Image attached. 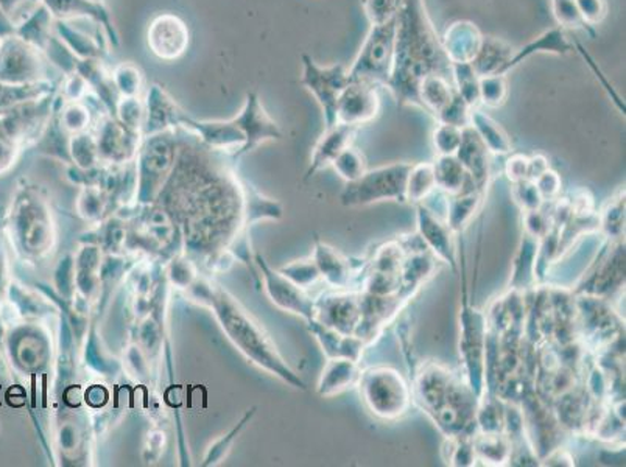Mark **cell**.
<instances>
[{"instance_id": "obj_1", "label": "cell", "mask_w": 626, "mask_h": 467, "mask_svg": "<svg viewBox=\"0 0 626 467\" xmlns=\"http://www.w3.org/2000/svg\"><path fill=\"white\" fill-rule=\"evenodd\" d=\"M430 75H441L454 82L451 60L441 46L425 0H401L396 14L393 72L386 85L397 108L422 110L419 86Z\"/></svg>"}, {"instance_id": "obj_2", "label": "cell", "mask_w": 626, "mask_h": 467, "mask_svg": "<svg viewBox=\"0 0 626 467\" xmlns=\"http://www.w3.org/2000/svg\"><path fill=\"white\" fill-rule=\"evenodd\" d=\"M211 306L216 309L224 331L228 332L235 346L241 347L246 357L251 358L260 368L284 380L289 385L306 390V383L282 360L269 336L263 334L258 324L253 323L251 318H248L245 310H242L233 298H230L226 293L219 292L217 295H211Z\"/></svg>"}, {"instance_id": "obj_3", "label": "cell", "mask_w": 626, "mask_h": 467, "mask_svg": "<svg viewBox=\"0 0 626 467\" xmlns=\"http://www.w3.org/2000/svg\"><path fill=\"white\" fill-rule=\"evenodd\" d=\"M360 396L369 411L383 421L403 418L412 404V390L396 369L378 367L361 372Z\"/></svg>"}, {"instance_id": "obj_4", "label": "cell", "mask_w": 626, "mask_h": 467, "mask_svg": "<svg viewBox=\"0 0 626 467\" xmlns=\"http://www.w3.org/2000/svg\"><path fill=\"white\" fill-rule=\"evenodd\" d=\"M396 46V17L389 23L371 25L364 45L351 67L349 82H364L376 88H386L392 77Z\"/></svg>"}, {"instance_id": "obj_5", "label": "cell", "mask_w": 626, "mask_h": 467, "mask_svg": "<svg viewBox=\"0 0 626 467\" xmlns=\"http://www.w3.org/2000/svg\"><path fill=\"white\" fill-rule=\"evenodd\" d=\"M412 165H414L412 162H393L382 168L367 170L354 183H346L340 200L347 208L371 206L382 201L405 205V186Z\"/></svg>"}, {"instance_id": "obj_6", "label": "cell", "mask_w": 626, "mask_h": 467, "mask_svg": "<svg viewBox=\"0 0 626 467\" xmlns=\"http://www.w3.org/2000/svg\"><path fill=\"white\" fill-rule=\"evenodd\" d=\"M47 79L50 77L46 52L17 35L0 39V85H35Z\"/></svg>"}, {"instance_id": "obj_7", "label": "cell", "mask_w": 626, "mask_h": 467, "mask_svg": "<svg viewBox=\"0 0 626 467\" xmlns=\"http://www.w3.org/2000/svg\"><path fill=\"white\" fill-rule=\"evenodd\" d=\"M459 354L466 365V374L470 389L481 397L484 391V369H487L488 339L487 320L476 307L465 300L459 317Z\"/></svg>"}, {"instance_id": "obj_8", "label": "cell", "mask_w": 626, "mask_h": 467, "mask_svg": "<svg viewBox=\"0 0 626 467\" xmlns=\"http://www.w3.org/2000/svg\"><path fill=\"white\" fill-rule=\"evenodd\" d=\"M303 72L299 83L309 90L323 111L326 128L336 123V105L340 96L349 85L345 64L320 66L309 53L302 56Z\"/></svg>"}, {"instance_id": "obj_9", "label": "cell", "mask_w": 626, "mask_h": 467, "mask_svg": "<svg viewBox=\"0 0 626 467\" xmlns=\"http://www.w3.org/2000/svg\"><path fill=\"white\" fill-rule=\"evenodd\" d=\"M147 47L158 60L172 63L186 56L191 46V30L186 21L175 13H161L147 27Z\"/></svg>"}, {"instance_id": "obj_10", "label": "cell", "mask_w": 626, "mask_h": 467, "mask_svg": "<svg viewBox=\"0 0 626 467\" xmlns=\"http://www.w3.org/2000/svg\"><path fill=\"white\" fill-rule=\"evenodd\" d=\"M231 121L245 136V144L242 145L241 150L235 151V158H241L270 140L282 139L280 125L270 118L259 94L255 90L246 94L244 107Z\"/></svg>"}, {"instance_id": "obj_11", "label": "cell", "mask_w": 626, "mask_h": 467, "mask_svg": "<svg viewBox=\"0 0 626 467\" xmlns=\"http://www.w3.org/2000/svg\"><path fill=\"white\" fill-rule=\"evenodd\" d=\"M96 137L100 161L111 164H125L135 159L144 140L143 133L133 132L111 114L101 115L97 121Z\"/></svg>"}, {"instance_id": "obj_12", "label": "cell", "mask_w": 626, "mask_h": 467, "mask_svg": "<svg viewBox=\"0 0 626 467\" xmlns=\"http://www.w3.org/2000/svg\"><path fill=\"white\" fill-rule=\"evenodd\" d=\"M39 2L45 3L56 20L93 21L107 36L112 50L121 47V35H119L118 27H115L114 20H112L111 10L108 9L107 3L96 2V0H39Z\"/></svg>"}, {"instance_id": "obj_13", "label": "cell", "mask_w": 626, "mask_h": 467, "mask_svg": "<svg viewBox=\"0 0 626 467\" xmlns=\"http://www.w3.org/2000/svg\"><path fill=\"white\" fill-rule=\"evenodd\" d=\"M379 88L364 82H349L336 105V123L349 126L368 125L381 111Z\"/></svg>"}, {"instance_id": "obj_14", "label": "cell", "mask_w": 626, "mask_h": 467, "mask_svg": "<svg viewBox=\"0 0 626 467\" xmlns=\"http://www.w3.org/2000/svg\"><path fill=\"white\" fill-rule=\"evenodd\" d=\"M416 220H418V234L421 235L427 249L438 260L457 271L458 253L455 234L447 226L446 220H441L432 209L427 208L425 202L416 205Z\"/></svg>"}, {"instance_id": "obj_15", "label": "cell", "mask_w": 626, "mask_h": 467, "mask_svg": "<svg viewBox=\"0 0 626 467\" xmlns=\"http://www.w3.org/2000/svg\"><path fill=\"white\" fill-rule=\"evenodd\" d=\"M258 263L266 279V290L270 299L280 309L299 315L307 321L315 318V303L306 290L298 287L291 279L285 278L281 271H273L267 266L266 260L258 256Z\"/></svg>"}, {"instance_id": "obj_16", "label": "cell", "mask_w": 626, "mask_h": 467, "mask_svg": "<svg viewBox=\"0 0 626 467\" xmlns=\"http://www.w3.org/2000/svg\"><path fill=\"white\" fill-rule=\"evenodd\" d=\"M360 317V296L354 293H335L315 303L314 320L342 334L356 335Z\"/></svg>"}, {"instance_id": "obj_17", "label": "cell", "mask_w": 626, "mask_h": 467, "mask_svg": "<svg viewBox=\"0 0 626 467\" xmlns=\"http://www.w3.org/2000/svg\"><path fill=\"white\" fill-rule=\"evenodd\" d=\"M146 122H144L143 136L164 132H175L181 128V121L186 114L175 99L158 83H154L146 96Z\"/></svg>"}, {"instance_id": "obj_18", "label": "cell", "mask_w": 626, "mask_h": 467, "mask_svg": "<svg viewBox=\"0 0 626 467\" xmlns=\"http://www.w3.org/2000/svg\"><path fill=\"white\" fill-rule=\"evenodd\" d=\"M457 380L454 372L441 365L429 364L422 367L415 383V397L422 410L432 415L446 400Z\"/></svg>"}, {"instance_id": "obj_19", "label": "cell", "mask_w": 626, "mask_h": 467, "mask_svg": "<svg viewBox=\"0 0 626 467\" xmlns=\"http://www.w3.org/2000/svg\"><path fill=\"white\" fill-rule=\"evenodd\" d=\"M181 128L198 137L205 147L211 150H241L245 144V136L233 121H197L189 114L183 115Z\"/></svg>"}, {"instance_id": "obj_20", "label": "cell", "mask_w": 626, "mask_h": 467, "mask_svg": "<svg viewBox=\"0 0 626 467\" xmlns=\"http://www.w3.org/2000/svg\"><path fill=\"white\" fill-rule=\"evenodd\" d=\"M455 156L474 184L484 191L491 179V153L472 126L463 130L462 144Z\"/></svg>"}, {"instance_id": "obj_21", "label": "cell", "mask_w": 626, "mask_h": 467, "mask_svg": "<svg viewBox=\"0 0 626 467\" xmlns=\"http://www.w3.org/2000/svg\"><path fill=\"white\" fill-rule=\"evenodd\" d=\"M356 126L345 125V123H335V125L326 128L323 136H321L320 140L315 145L306 179H312L315 173L321 172V170L332 165L336 156L353 145L354 139H356Z\"/></svg>"}, {"instance_id": "obj_22", "label": "cell", "mask_w": 626, "mask_h": 467, "mask_svg": "<svg viewBox=\"0 0 626 467\" xmlns=\"http://www.w3.org/2000/svg\"><path fill=\"white\" fill-rule=\"evenodd\" d=\"M483 35L470 21H455L446 28L441 46L452 64L470 63L479 52Z\"/></svg>"}, {"instance_id": "obj_23", "label": "cell", "mask_w": 626, "mask_h": 467, "mask_svg": "<svg viewBox=\"0 0 626 467\" xmlns=\"http://www.w3.org/2000/svg\"><path fill=\"white\" fill-rule=\"evenodd\" d=\"M575 50H577V47H575V42L570 41L567 30H564L560 25H555V27L545 30L544 34L531 39L526 46L517 49L508 63V67H506V72L513 71V69L533 56L566 57L574 53Z\"/></svg>"}, {"instance_id": "obj_24", "label": "cell", "mask_w": 626, "mask_h": 467, "mask_svg": "<svg viewBox=\"0 0 626 467\" xmlns=\"http://www.w3.org/2000/svg\"><path fill=\"white\" fill-rule=\"evenodd\" d=\"M53 35L78 60H103L111 50L107 42L78 30L71 21L56 20Z\"/></svg>"}, {"instance_id": "obj_25", "label": "cell", "mask_w": 626, "mask_h": 467, "mask_svg": "<svg viewBox=\"0 0 626 467\" xmlns=\"http://www.w3.org/2000/svg\"><path fill=\"white\" fill-rule=\"evenodd\" d=\"M516 49L502 38L495 36H483V41L477 56L470 61L474 72L480 78L490 77V75L508 74L510 61L515 56Z\"/></svg>"}, {"instance_id": "obj_26", "label": "cell", "mask_w": 626, "mask_h": 467, "mask_svg": "<svg viewBox=\"0 0 626 467\" xmlns=\"http://www.w3.org/2000/svg\"><path fill=\"white\" fill-rule=\"evenodd\" d=\"M360 376L358 361L342 357L329 358L318 380V393L323 397L336 396L357 385Z\"/></svg>"}, {"instance_id": "obj_27", "label": "cell", "mask_w": 626, "mask_h": 467, "mask_svg": "<svg viewBox=\"0 0 626 467\" xmlns=\"http://www.w3.org/2000/svg\"><path fill=\"white\" fill-rule=\"evenodd\" d=\"M310 332L317 336L323 353L328 358H351V360H360L364 347L367 345L365 340L358 339L357 335H346L336 332L328 325L318 323L317 320L309 321Z\"/></svg>"}, {"instance_id": "obj_28", "label": "cell", "mask_w": 626, "mask_h": 467, "mask_svg": "<svg viewBox=\"0 0 626 467\" xmlns=\"http://www.w3.org/2000/svg\"><path fill=\"white\" fill-rule=\"evenodd\" d=\"M315 263L320 270L321 278L334 288H346L353 276V263L347 257L340 255L332 246L317 241L315 244Z\"/></svg>"}, {"instance_id": "obj_29", "label": "cell", "mask_w": 626, "mask_h": 467, "mask_svg": "<svg viewBox=\"0 0 626 467\" xmlns=\"http://www.w3.org/2000/svg\"><path fill=\"white\" fill-rule=\"evenodd\" d=\"M432 165L437 189L443 191L444 194L457 195L462 192L480 191L469 179L457 156H437Z\"/></svg>"}, {"instance_id": "obj_30", "label": "cell", "mask_w": 626, "mask_h": 467, "mask_svg": "<svg viewBox=\"0 0 626 467\" xmlns=\"http://www.w3.org/2000/svg\"><path fill=\"white\" fill-rule=\"evenodd\" d=\"M53 23H56L53 14L45 3L39 2L21 23H17L14 35L46 52L53 38Z\"/></svg>"}, {"instance_id": "obj_31", "label": "cell", "mask_w": 626, "mask_h": 467, "mask_svg": "<svg viewBox=\"0 0 626 467\" xmlns=\"http://www.w3.org/2000/svg\"><path fill=\"white\" fill-rule=\"evenodd\" d=\"M483 198V191L462 192L457 195H447L446 223L454 234L463 233L470 220L479 211Z\"/></svg>"}, {"instance_id": "obj_32", "label": "cell", "mask_w": 626, "mask_h": 467, "mask_svg": "<svg viewBox=\"0 0 626 467\" xmlns=\"http://www.w3.org/2000/svg\"><path fill=\"white\" fill-rule=\"evenodd\" d=\"M470 126L479 134L491 155H508L513 150L512 139L505 130L479 108L470 112Z\"/></svg>"}, {"instance_id": "obj_33", "label": "cell", "mask_w": 626, "mask_h": 467, "mask_svg": "<svg viewBox=\"0 0 626 467\" xmlns=\"http://www.w3.org/2000/svg\"><path fill=\"white\" fill-rule=\"evenodd\" d=\"M57 90L58 85L52 79L35 83V85H0V115L12 111L20 105L27 103V101L42 99V97L57 93Z\"/></svg>"}, {"instance_id": "obj_34", "label": "cell", "mask_w": 626, "mask_h": 467, "mask_svg": "<svg viewBox=\"0 0 626 467\" xmlns=\"http://www.w3.org/2000/svg\"><path fill=\"white\" fill-rule=\"evenodd\" d=\"M455 94L454 82L441 77V75H430L422 79L419 86V99H421L422 111L435 115L443 110Z\"/></svg>"}, {"instance_id": "obj_35", "label": "cell", "mask_w": 626, "mask_h": 467, "mask_svg": "<svg viewBox=\"0 0 626 467\" xmlns=\"http://www.w3.org/2000/svg\"><path fill=\"white\" fill-rule=\"evenodd\" d=\"M437 191L435 175L432 162H421L412 165L408 172L407 186H405V202L407 205H421Z\"/></svg>"}, {"instance_id": "obj_36", "label": "cell", "mask_w": 626, "mask_h": 467, "mask_svg": "<svg viewBox=\"0 0 626 467\" xmlns=\"http://www.w3.org/2000/svg\"><path fill=\"white\" fill-rule=\"evenodd\" d=\"M112 83L121 97H140L146 88V75L133 61H122L111 71Z\"/></svg>"}, {"instance_id": "obj_37", "label": "cell", "mask_w": 626, "mask_h": 467, "mask_svg": "<svg viewBox=\"0 0 626 467\" xmlns=\"http://www.w3.org/2000/svg\"><path fill=\"white\" fill-rule=\"evenodd\" d=\"M474 451L480 458L492 462L494 465L508 462L512 458V445L502 433H481L472 437Z\"/></svg>"}, {"instance_id": "obj_38", "label": "cell", "mask_w": 626, "mask_h": 467, "mask_svg": "<svg viewBox=\"0 0 626 467\" xmlns=\"http://www.w3.org/2000/svg\"><path fill=\"white\" fill-rule=\"evenodd\" d=\"M455 90L472 110L480 107V77L470 63L452 64Z\"/></svg>"}, {"instance_id": "obj_39", "label": "cell", "mask_w": 626, "mask_h": 467, "mask_svg": "<svg viewBox=\"0 0 626 467\" xmlns=\"http://www.w3.org/2000/svg\"><path fill=\"white\" fill-rule=\"evenodd\" d=\"M69 155L78 168H94L100 161L96 134L90 133L89 130L88 132L72 134L71 140H69Z\"/></svg>"}, {"instance_id": "obj_40", "label": "cell", "mask_w": 626, "mask_h": 467, "mask_svg": "<svg viewBox=\"0 0 626 467\" xmlns=\"http://www.w3.org/2000/svg\"><path fill=\"white\" fill-rule=\"evenodd\" d=\"M550 5H552L553 17H555L556 24L563 27L567 32L581 30L589 36H596L593 28L589 27L582 21L580 12H578L577 3L575 0H550Z\"/></svg>"}, {"instance_id": "obj_41", "label": "cell", "mask_w": 626, "mask_h": 467, "mask_svg": "<svg viewBox=\"0 0 626 467\" xmlns=\"http://www.w3.org/2000/svg\"><path fill=\"white\" fill-rule=\"evenodd\" d=\"M332 168L339 173L340 179L345 180L346 183H354L367 172V158L360 150L351 145L336 156L335 161L332 162Z\"/></svg>"}, {"instance_id": "obj_42", "label": "cell", "mask_w": 626, "mask_h": 467, "mask_svg": "<svg viewBox=\"0 0 626 467\" xmlns=\"http://www.w3.org/2000/svg\"><path fill=\"white\" fill-rule=\"evenodd\" d=\"M146 114V101L140 97H121L115 105L114 118L133 132L143 133Z\"/></svg>"}, {"instance_id": "obj_43", "label": "cell", "mask_w": 626, "mask_h": 467, "mask_svg": "<svg viewBox=\"0 0 626 467\" xmlns=\"http://www.w3.org/2000/svg\"><path fill=\"white\" fill-rule=\"evenodd\" d=\"M506 99H508L506 75L498 74L480 78V105L495 110V108L504 107Z\"/></svg>"}, {"instance_id": "obj_44", "label": "cell", "mask_w": 626, "mask_h": 467, "mask_svg": "<svg viewBox=\"0 0 626 467\" xmlns=\"http://www.w3.org/2000/svg\"><path fill=\"white\" fill-rule=\"evenodd\" d=\"M465 130V128H463ZM463 130L458 126L438 122L433 130L432 143L438 156H454L462 144Z\"/></svg>"}, {"instance_id": "obj_45", "label": "cell", "mask_w": 626, "mask_h": 467, "mask_svg": "<svg viewBox=\"0 0 626 467\" xmlns=\"http://www.w3.org/2000/svg\"><path fill=\"white\" fill-rule=\"evenodd\" d=\"M470 112L472 108L462 99V96L455 90L454 97L451 101L437 114V121L440 123H447V125L458 126V128H466L470 126Z\"/></svg>"}, {"instance_id": "obj_46", "label": "cell", "mask_w": 626, "mask_h": 467, "mask_svg": "<svg viewBox=\"0 0 626 467\" xmlns=\"http://www.w3.org/2000/svg\"><path fill=\"white\" fill-rule=\"evenodd\" d=\"M281 273L304 290L312 287L321 278L314 259L296 260L291 266L282 268Z\"/></svg>"}, {"instance_id": "obj_47", "label": "cell", "mask_w": 626, "mask_h": 467, "mask_svg": "<svg viewBox=\"0 0 626 467\" xmlns=\"http://www.w3.org/2000/svg\"><path fill=\"white\" fill-rule=\"evenodd\" d=\"M600 224L607 235L618 237L622 234L625 228V191L621 192L604 209Z\"/></svg>"}, {"instance_id": "obj_48", "label": "cell", "mask_w": 626, "mask_h": 467, "mask_svg": "<svg viewBox=\"0 0 626 467\" xmlns=\"http://www.w3.org/2000/svg\"><path fill=\"white\" fill-rule=\"evenodd\" d=\"M400 5L401 0H361L365 16L371 25L389 23L396 17Z\"/></svg>"}, {"instance_id": "obj_49", "label": "cell", "mask_w": 626, "mask_h": 467, "mask_svg": "<svg viewBox=\"0 0 626 467\" xmlns=\"http://www.w3.org/2000/svg\"><path fill=\"white\" fill-rule=\"evenodd\" d=\"M253 413H255V410L246 413L245 418L237 423V427H234V429L231 430L226 437H223L222 440L217 441V443L213 444L211 448H209L208 456H206L205 463H202V465H219V463H222L223 458H226V455L230 454L231 447H233L235 438H237L238 433L245 429L246 422L251 419Z\"/></svg>"}, {"instance_id": "obj_50", "label": "cell", "mask_w": 626, "mask_h": 467, "mask_svg": "<svg viewBox=\"0 0 626 467\" xmlns=\"http://www.w3.org/2000/svg\"><path fill=\"white\" fill-rule=\"evenodd\" d=\"M89 90L88 79L83 77L77 71L63 75V79L58 83V94L64 101L83 100L88 96Z\"/></svg>"}, {"instance_id": "obj_51", "label": "cell", "mask_w": 626, "mask_h": 467, "mask_svg": "<svg viewBox=\"0 0 626 467\" xmlns=\"http://www.w3.org/2000/svg\"><path fill=\"white\" fill-rule=\"evenodd\" d=\"M513 195H515V200L524 211H535V209L541 208L542 197L539 194L537 184L535 181L524 180L519 183H515V189H513Z\"/></svg>"}, {"instance_id": "obj_52", "label": "cell", "mask_w": 626, "mask_h": 467, "mask_svg": "<svg viewBox=\"0 0 626 467\" xmlns=\"http://www.w3.org/2000/svg\"><path fill=\"white\" fill-rule=\"evenodd\" d=\"M575 3H577L582 21L591 28L602 24L604 17L607 16L606 0H575Z\"/></svg>"}, {"instance_id": "obj_53", "label": "cell", "mask_w": 626, "mask_h": 467, "mask_svg": "<svg viewBox=\"0 0 626 467\" xmlns=\"http://www.w3.org/2000/svg\"><path fill=\"white\" fill-rule=\"evenodd\" d=\"M20 140L10 132L9 126L0 119V169L7 168L12 164L16 158L17 148H20Z\"/></svg>"}, {"instance_id": "obj_54", "label": "cell", "mask_w": 626, "mask_h": 467, "mask_svg": "<svg viewBox=\"0 0 626 467\" xmlns=\"http://www.w3.org/2000/svg\"><path fill=\"white\" fill-rule=\"evenodd\" d=\"M535 184H537L542 200H559L561 186H563L559 172L552 169L545 170L539 179L535 180Z\"/></svg>"}, {"instance_id": "obj_55", "label": "cell", "mask_w": 626, "mask_h": 467, "mask_svg": "<svg viewBox=\"0 0 626 467\" xmlns=\"http://www.w3.org/2000/svg\"><path fill=\"white\" fill-rule=\"evenodd\" d=\"M528 159H530L528 156L520 153L512 155L506 159L505 175L513 184L528 180Z\"/></svg>"}, {"instance_id": "obj_56", "label": "cell", "mask_w": 626, "mask_h": 467, "mask_svg": "<svg viewBox=\"0 0 626 467\" xmlns=\"http://www.w3.org/2000/svg\"><path fill=\"white\" fill-rule=\"evenodd\" d=\"M550 219L539 209L526 211V234L535 238H544L550 233Z\"/></svg>"}, {"instance_id": "obj_57", "label": "cell", "mask_w": 626, "mask_h": 467, "mask_svg": "<svg viewBox=\"0 0 626 467\" xmlns=\"http://www.w3.org/2000/svg\"><path fill=\"white\" fill-rule=\"evenodd\" d=\"M38 3L39 0H0V7H2L3 12L9 14L16 25L21 23Z\"/></svg>"}, {"instance_id": "obj_58", "label": "cell", "mask_w": 626, "mask_h": 467, "mask_svg": "<svg viewBox=\"0 0 626 467\" xmlns=\"http://www.w3.org/2000/svg\"><path fill=\"white\" fill-rule=\"evenodd\" d=\"M528 180L535 181L550 169L549 159L544 155L528 156Z\"/></svg>"}, {"instance_id": "obj_59", "label": "cell", "mask_w": 626, "mask_h": 467, "mask_svg": "<svg viewBox=\"0 0 626 467\" xmlns=\"http://www.w3.org/2000/svg\"><path fill=\"white\" fill-rule=\"evenodd\" d=\"M14 34H16V24L0 7V39L9 38Z\"/></svg>"}, {"instance_id": "obj_60", "label": "cell", "mask_w": 626, "mask_h": 467, "mask_svg": "<svg viewBox=\"0 0 626 467\" xmlns=\"http://www.w3.org/2000/svg\"><path fill=\"white\" fill-rule=\"evenodd\" d=\"M96 2H105V0H96Z\"/></svg>"}]
</instances>
